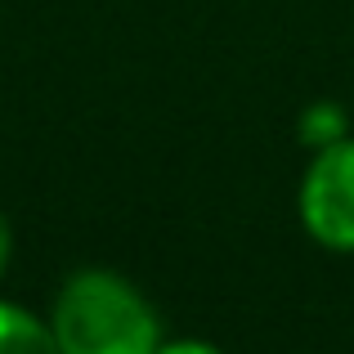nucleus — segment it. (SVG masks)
Returning a JSON list of instances; mask_svg holds the SVG:
<instances>
[{
    "mask_svg": "<svg viewBox=\"0 0 354 354\" xmlns=\"http://www.w3.org/2000/svg\"><path fill=\"white\" fill-rule=\"evenodd\" d=\"M0 354H59L50 314H36L0 296Z\"/></svg>",
    "mask_w": 354,
    "mask_h": 354,
    "instance_id": "obj_3",
    "label": "nucleus"
},
{
    "mask_svg": "<svg viewBox=\"0 0 354 354\" xmlns=\"http://www.w3.org/2000/svg\"><path fill=\"white\" fill-rule=\"evenodd\" d=\"M296 135H301V144L305 148H328V144H337V139H346L350 135V117H346V108L341 104H332V99H319V104H310L301 113V121H296Z\"/></svg>",
    "mask_w": 354,
    "mask_h": 354,
    "instance_id": "obj_4",
    "label": "nucleus"
},
{
    "mask_svg": "<svg viewBox=\"0 0 354 354\" xmlns=\"http://www.w3.org/2000/svg\"><path fill=\"white\" fill-rule=\"evenodd\" d=\"M157 354H225L216 341H202V337H171L157 346Z\"/></svg>",
    "mask_w": 354,
    "mask_h": 354,
    "instance_id": "obj_5",
    "label": "nucleus"
},
{
    "mask_svg": "<svg viewBox=\"0 0 354 354\" xmlns=\"http://www.w3.org/2000/svg\"><path fill=\"white\" fill-rule=\"evenodd\" d=\"M9 260H14V225H9V216L0 211V278L9 274Z\"/></svg>",
    "mask_w": 354,
    "mask_h": 354,
    "instance_id": "obj_6",
    "label": "nucleus"
},
{
    "mask_svg": "<svg viewBox=\"0 0 354 354\" xmlns=\"http://www.w3.org/2000/svg\"><path fill=\"white\" fill-rule=\"evenodd\" d=\"M296 216L323 251L337 256L354 251V135L310 157L296 189Z\"/></svg>",
    "mask_w": 354,
    "mask_h": 354,
    "instance_id": "obj_2",
    "label": "nucleus"
},
{
    "mask_svg": "<svg viewBox=\"0 0 354 354\" xmlns=\"http://www.w3.org/2000/svg\"><path fill=\"white\" fill-rule=\"evenodd\" d=\"M59 354H157L162 319L126 274L104 265L63 278L50 305Z\"/></svg>",
    "mask_w": 354,
    "mask_h": 354,
    "instance_id": "obj_1",
    "label": "nucleus"
}]
</instances>
